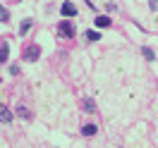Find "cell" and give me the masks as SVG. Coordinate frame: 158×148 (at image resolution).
<instances>
[{
  "label": "cell",
  "mask_w": 158,
  "mask_h": 148,
  "mask_svg": "<svg viewBox=\"0 0 158 148\" xmlns=\"http://www.w3.org/2000/svg\"><path fill=\"white\" fill-rule=\"evenodd\" d=\"M58 34L60 36H65V38H72V36H74V24H72V22H60L58 24Z\"/></svg>",
  "instance_id": "1"
},
{
  "label": "cell",
  "mask_w": 158,
  "mask_h": 148,
  "mask_svg": "<svg viewBox=\"0 0 158 148\" xmlns=\"http://www.w3.org/2000/svg\"><path fill=\"white\" fill-rule=\"evenodd\" d=\"M39 55H41V48H39V46H29V48L24 50V60H29V62L39 60Z\"/></svg>",
  "instance_id": "2"
},
{
  "label": "cell",
  "mask_w": 158,
  "mask_h": 148,
  "mask_svg": "<svg viewBox=\"0 0 158 148\" xmlns=\"http://www.w3.org/2000/svg\"><path fill=\"white\" fill-rule=\"evenodd\" d=\"M60 12H62V17H74V14H77V7H74L72 2H62Z\"/></svg>",
  "instance_id": "3"
},
{
  "label": "cell",
  "mask_w": 158,
  "mask_h": 148,
  "mask_svg": "<svg viewBox=\"0 0 158 148\" xmlns=\"http://www.w3.org/2000/svg\"><path fill=\"white\" fill-rule=\"evenodd\" d=\"M110 24H113V19H110V17H106V14L96 17V26H98V29H108Z\"/></svg>",
  "instance_id": "4"
},
{
  "label": "cell",
  "mask_w": 158,
  "mask_h": 148,
  "mask_svg": "<svg viewBox=\"0 0 158 148\" xmlns=\"http://www.w3.org/2000/svg\"><path fill=\"white\" fill-rule=\"evenodd\" d=\"M10 119H12V112L5 108V105H0V122H2V124H7Z\"/></svg>",
  "instance_id": "5"
},
{
  "label": "cell",
  "mask_w": 158,
  "mask_h": 148,
  "mask_svg": "<svg viewBox=\"0 0 158 148\" xmlns=\"http://www.w3.org/2000/svg\"><path fill=\"white\" fill-rule=\"evenodd\" d=\"M96 131H98L96 124H86V127H81V134H84V136H94Z\"/></svg>",
  "instance_id": "6"
},
{
  "label": "cell",
  "mask_w": 158,
  "mask_h": 148,
  "mask_svg": "<svg viewBox=\"0 0 158 148\" xmlns=\"http://www.w3.org/2000/svg\"><path fill=\"white\" fill-rule=\"evenodd\" d=\"M81 108L86 110V112H96V105H94V100H89V98L81 100Z\"/></svg>",
  "instance_id": "7"
},
{
  "label": "cell",
  "mask_w": 158,
  "mask_h": 148,
  "mask_svg": "<svg viewBox=\"0 0 158 148\" xmlns=\"http://www.w3.org/2000/svg\"><path fill=\"white\" fill-rule=\"evenodd\" d=\"M7 53H10V48L2 43V46H0V62H7Z\"/></svg>",
  "instance_id": "8"
},
{
  "label": "cell",
  "mask_w": 158,
  "mask_h": 148,
  "mask_svg": "<svg viewBox=\"0 0 158 148\" xmlns=\"http://www.w3.org/2000/svg\"><path fill=\"white\" fill-rule=\"evenodd\" d=\"M31 29V22L27 19V22H22V26H19V36H24V34H27V31Z\"/></svg>",
  "instance_id": "9"
},
{
  "label": "cell",
  "mask_w": 158,
  "mask_h": 148,
  "mask_svg": "<svg viewBox=\"0 0 158 148\" xmlns=\"http://www.w3.org/2000/svg\"><path fill=\"white\" fill-rule=\"evenodd\" d=\"M17 115H19V117H24V119H31L29 110H27V108H22V105H19V108H17Z\"/></svg>",
  "instance_id": "10"
},
{
  "label": "cell",
  "mask_w": 158,
  "mask_h": 148,
  "mask_svg": "<svg viewBox=\"0 0 158 148\" xmlns=\"http://www.w3.org/2000/svg\"><path fill=\"white\" fill-rule=\"evenodd\" d=\"M86 38H89V41H98V38H101V34L91 29V31H86Z\"/></svg>",
  "instance_id": "11"
},
{
  "label": "cell",
  "mask_w": 158,
  "mask_h": 148,
  "mask_svg": "<svg viewBox=\"0 0 158 148\" xmlns=\"http://www.w3.org/2000/svg\"><path fill=\"white\" fill-rule=\"evenodd\" d=\"M141 53H144V58H146V60H156V55H153V50H151V48H141Z\"/></svg>",
  "instance_id": "12"
},
{
  "label": "cell",
  "mask_w": 158,
  "mask_h": 148,
  "mask_svg": "<svg viewBox=\"0 0 158 148\" xmlns=\"http://www.w3.org/2000/svg\"><path fill=\"white\" fill-rule=\"evenodd\" d=\"M7 19H10V12H7L2 5H0V22H7Z\"/></svg>",
  "instance_id": "13"
},
{
  "label": "cell",
  "mask_w": 158,
  "mask_h": 148,
  "mask_svg": "<svg viewBox=\"0 0 158 148\" xmlns=\"http://www.w3.org/2000/svg\"><path fill=\"white\" fill-rule=\"evenodd\" d=\"M148 7H151V10H156V12H158V0H151V2H148Z\"/></svg>",
  "instance_id": "14"
}]
</instances>
